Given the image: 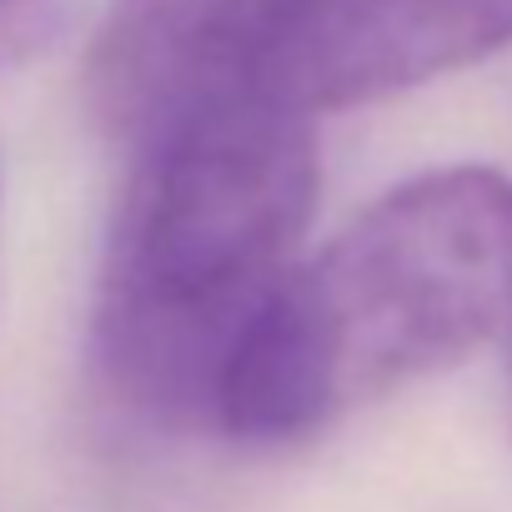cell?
I'll list each match as a JSON object with an SVG mask.
<instances>
[{
	"label": "cell",
	"mask_w": 512,
	"mask_h": 512,
	"mask_svg": "<svg viewBox=\"0 0 512 512\" xmlns=\"http://www.w3.org/2000/svg\"><path fill=\"white\" fill-rule=\"evenodd\" d=\"M317 186V126L282 96L226 101L131 146L91 307V357L121 407L211 432L226 357L297 267Z\"/></svg>",
	"instance_id": "obj_1"
},
{
	"label": "cell",
	"mask_w": 512,
	"mask_h": 512,
	"mask_svg": "<svg viewBox=\"0 0 512 512\" xmlns=\"http://www.w3.org/2000/svg\"><path fill=\"white\" fill-rule=\"evenodd\" d=\"M512 327V171L442 166L297 262L226 357L211 432L292 447Z\"/></svg>",
	"instance_id": "obj_2"
},
{
	"label": "cell",
	"mask_w": 512,
	"mask_h": 512,
	"mask_svg": "<svg viewBox=\"0 0 512 512\" xmlns=\"http://www.w3.org/2000/svg\"><path fill=\"white\" fill-rule=\"evenodd\" d=\"M297 0H111L86 56V101L126 151L246 96H282Z\"/></svg>",
	"instance_id": "obj_3"
},
{
	"label": "cell",
	"mask_w": 512,
	"mask_h": 512,
	"mask_svg": "<svg viewBox=\"0 0 512 512\" xmlns=\"http://www.w3.org/2000/svg\"><path fill=\"white\" fill-rule=\"evenodd\" d=\"M512 46V0H297L277 91L307 116L382 101Z\"/></svg>",
	"instance_id": "obj_4"
},
{
	"label": "cell",
	"mask_w": 512,
	"mask_h": 512,
	"mask_svg": "<svg viewBox=\"0 0 512 512\" xmlns=\"http://www.w3.org/2000/svg\"><path fill=\"white\" fill-rule=\"evenodd\" d=\"M51 6V0H0V16H11V11H41Z\"/></svg>",
	"instance_id": "obj_5"
}]
</instances>
